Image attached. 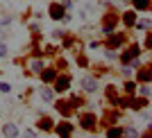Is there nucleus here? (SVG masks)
Returning a JSON list of instances; mask_svg holds the SVG:
<instances>
[{"mask_svg":"<svg viewBox=\"0 0 152 138\" xmlns=\"http://www.w3.org/2000/svg\"><path fill=\"white\" fill-rule=\"evenodd\" d=\"M80 125H82V129H95V125H98V118H95V113H82L80 115Z\"/></svg>","mask_w":152,"mask_h":138,"instance_id":"obj_1","label":"nucleus"},{"mask_svg":"<svg viewBox=\"0 0 152 138\" xmlns=\"http://www.w3.org/2000/svg\"><path fill=\"white\" fill-rule=\"evenodd\" d=\"M139 54H141V48H139V45H129V48L125 50V54H121V61L125 63V66H129L132 59H136Z\"/></svg>","mask_w":152,"mask_h":138,"instance_id":"obj_2","label":"nucleus"},{"mask_svg":"<svg viewBox=\"0 0 152 138\" xmlns=\"http://www.w3.org/2000/svg\"><path fill=\"white\" fill-rule=\"evenodd\" d=\"M48 14H50V18H52V20H61V18H64V14H66V9L61 7V2H52V5L48 7Z\"/></svg>","mask_w":152,"mask_h":138,"instance_id":"obj_3","label":"nucleus"},{"mask_svg":"<svg viewBox=\"0 0 152 138\" xmlns=\"http://www.w3.org/2000/svg\"><path fill=\"white\" fill-rule=\"evenodd\" d=\"M68 88H70V77L68 75L55 77V91H57V93H66Z\"/></svg>","mask_w":152,"mask_h":138,"instance_id":"obj_4","label":"nucleus"},{"mask_svg":"<svg viewBox=\"0 0 152 138\" xmlns=\"http://www.w3.org/2000/svg\"><path fill=\"white\" fill-rule=\"evenodd\" d=\"M123 43H125V34H109V38H107V50L121 48Z\"/></svg>","mask_w":152,"mask_h":138,"instance_id":"obj_5","label":"nucleus"},{"mask_svg":"<svg viewBox=\"0 0 152 138\" xmlns=\"http://www.w3.org/2000/svg\"><path fill=\"white\" fill-rule=\"evenodd\" d=\"M82 88L86 91V93H95V91H98V79L91 77V75L82 77Z\"/></svg>","mask_w":152,"mask_h":138,"instance_id":"obj_6","label":"nucleus"},{"mask_svg":"<svg viewBox=\"0 0 152 138\" xmlns=\"http://www.w3.org/2000/svg\"><path fill=\"white\" fill-rule=\"evenodd\" d=\"M55 131H57L59 138H70L73 136V125H70V122H61V125L55 127Z\"/></svg>","mask_w":152,"mask_h":138,"instance_id":"obj_7","label":"nucleus"},{"mask_svg":"<svg viewBox=\"0 0 152 138\" xmlns=\"http://www.w3.org/2000/svg\"><path fill=\"white\" fill-rule=\"evenodd\" d=\"M136 77H139V82H141V84H150V79H152V70H150V66H141L139 73H136Z\"/></svg>","mask_w":152,"mask_h":138,"instance_id":"obj_8","label":"nucleus"},{"mask_svg":"<svg viewBox=\"0 0 152 138\" xmlns=\"http://www.w3.org/2000/svg\"><path fill=\"white\" fill-rule=\"evenodd\" d=\"M2 136L5 138H16L18 136V127L14 125V122H7V125L2 127Z\"/></svg>","mask_w":152,"mask_h":138,"instance_id":"obj_9","label":"nucleus"},{"mask_svg":"<svg viewBox=\"0 0 152 138\" xmlns=\"http://www.w3.org/2000/svg\"><path fill=\"white\" fill-rule=\"evenodd\" d=\"M116 16L114 14H107V20H104V25H102V32H104V34H111V32H114V27H116Z\"/></svg>","mask_w":152,"mask_h":138,"instance_id":"obj_10","label":"nucleus"},{"mask_svg":"<svg viewBox=\"0 0 152 138\" xmlns=\"http://www.w3.org/2000/svg\"><path fill=\"white\" fill-rule=\"evenodd\" d=\"M41 79H43V84H48V82H55V77H57V70H52V68H43L41 73Z\"/></svg>","mask_w":152,"mask_h":138,"instance_id":"obj_11","label":"nucleus"},{"mask_svg":"<svg viewBox=\"0 0 152 138\" xmlns=\"http://www.w3.org/2000/svg\"><path fill=\"white\" fill-rule=\"evenodd\" d=\"M123 23H125L127 27L136 25V12H134V9H129V12H125V14H123Z\"/></svg>","mask_w":152,"mask_h":138,"instance_id":"obj_12","label":"nucleus"},{"mask_svg":"<svg viewBox=\"0 0 152 138\" xmlns=\"http://www.w3.org/2000/svg\"><path fill=\"white\" fill-rule=\"evenodd\" d=\"M145 107H148V97H136V100L129 102V109H134V111H141Z\"/></svg>","mask_w":152,"mask_h":138,"instance_id":"obj_13","label":"nucleus"},{"mask_svg":"<svg viewBox=\"0 0 152 138\" xmlns=\"http://www.w3.org/2000/svg\"><path fill=\"white\" fill-rule=\"evenodd\" d=\"M52 125H55V122H52V120L48 118V115H43V118H41V120L37 122V127H39V129H43V131H50V129H52Z\"/></svg>","mask_w":152,"mask_h":138,"instance_id":"obj_14","label":"nucleus"},{"mask_svg":"<svg viewBox=\"0 0 152 138\" xmlns=\"http://www.w3.org/2000/svg\"><path fill=\"white\" fill-rule=\"evenodd\" d=\"M134 2V12H148L150 9V0H132Z\"/></svg>","mask_w":152,"mask_h":138,"instance_id":"obj_15","label":"nucleus"},{"mask_svg":"<svg viewBox=\"0 0 152 138\" xmlns=\"http://www.w3.org/2000/svg\"><path fill=\"white\" fill-rule=\"evenodd\" d=\"M123 138H139L136 127H125V129H123Z\"/></svg>","mask_w":152,"mask_h":138,"instance_id":"obj_16","label":"nucleus"},{"mask_svg":"<svg viewBox=\"0 0 152 138\" xmlns=\"http://www.w3.org/2000/svg\"><path fill=\"white\" fill-rule=\"evenodd\" d=\"M55 107H57V111H59V113H64V115H68V113H70V107H68V102H61V100H59L57 104H55Z\"/></svg>","mask_w":152,"mask_h":138,"instance_id":"obj_17","label":"nucleus"},{"mask_svg":"<svg viewBox=\"0 0 152 138\" xmlns=\"http://www.w3.org/2000/svg\"><path fill=\"white\" fill-rule=\"evenodd\" d=\"M107 138H123V129H118V127H109Z\"/></svg>","mask_w":152,"mask_h":138,"instance_id":"obj_18","label":"nucleus"},{"mask_svg":"<svg viewBox=\"0 0 152 138\" xmlns=\"http://www.w3.org/2000/svg\"><path fill=\"white\" fill-rule=\"evenodd\" d=\"M52 97H55V95H52L50 88H41V100L43 102H52Z\"/></svg>","mask_w":152,"mask_h":138,"instance_id":"obj_19","label":"nucleus"},{"mask_svg":"<svg viewBox=\"0 0 152 138\" xmlns=\"http://www.w3.org/2000/svg\"><path fill=\"white\" fill-rule=\"evenodd\" d=\"M107 97H109V102H111V104H116V102H118V95H116L114 86H107Z\"/></svg>","mask_w":152,"mask_h":138,"instance_id":"obj_20","label":"nucleus"},{"mask_svg":"<svg viewBox=\"0 0 152 138\" xmlns=\"http://www.w3.org/2000/svg\"><path fill=\"white\" fill-rule=\"evenodd\" d=\"M30 68L34 70V73H41V70H43V61H41V59H34V61L30 63Z\"/></svg>","mask_w":152,"mask_h":138,"instance_id":"obj_21","label":"nucleus"},{"mask_svg":"<svg viewBox=\"0 0 152 138\" xmlns=\"http://www.w3.org/2000/svg\"><path fill=\"white\" fill-rule=\"evenodd\" d=\"M136 88H139L141 97H150V93H152V91H150V86H148V84H143V86H136Z\"/></svg>","mask_w":152,"mask_h":138,"instance_id":"obj_22","label":"nucleus"},{"mask_svg":"<svg viewBox=\"0 0 152 138\" xmlns=\"http://www.w3.org/2000/svg\"><path fill=\"white\" fill-rule=\"evenodd\" d=\"M136 27H139V30H148V27H150V18L139 20V23H136Z\"/></svg>","mask_w":152,"mask_h":138,"instance_id":"obj_23","label":"nucleus"},{"mask_svg":"<svg viewBox=\"0 0 152 138\" xmlns=\"http://www.w3.org/2000/svg\"><path fill=\"white\" fill-rule=\"evenodd\" d=\"M125 91H127L129 95H134V93H136V84H134V82H127V84H125Z\"/></svg>","mask_w":152,"mask_h":138,"instance_id":"obj_24","label":"nucleus"},{"mask_svg":"<svg viewBox=\"0 0 152 138\" xmlns=\"http://www.w3.org/2000/svg\"><path fill=\"white\" fill-rule=\"evenodd\" d=\"M9 91H12V84H9V82H2V84H0V93H9Z\"/></svg>","mask_w":152,"mask_h":138,"instance_id":"obj_25","label":"nucleus"},{"mask_svg":"<svg viewBox=\"0 0 152 138\" xmlns=\"http://www.w3.org/2000/svg\"><path fill=\"white\" fill-rule=\"evenodd\" d=\"M7 54H9V48L5 43H0V57H7Z\"/></svg>","mask_w":152,"mask_h":138,"instance_id":"obj_26","label":"nucleus"},{"mask_svg":"<svg viewBox=\"0 0 152 138\" xmlns=\"http://www.w3.org/2000/svg\"><path fill=\"white\" fill-rule=\"evenodd\" d=\"M23 138H37V134L32 131V129H25V134H23Z\"/></svg>","mask_w":152,"mask_h":138,"instance_id":"obj_27","label":"nucleus"},{"mask_svg":"<svg viewBox=\"0 0 152 138\" xmlns=\"http://www.w3.org/2000/svg\"><path fill=\"white\" fill-rule=\"evenodd\" d=\"M123 75H125V77L132 75V66H123Z\"/></svg>","mask_w":152,"mask_h":138,"instance_id":"obj_28","label":"nucleus"},{"mask_svg":"<svg viewBox=\"0 0 152 138\" xmlns=\"http://www.w3.org/2000/svg\"><path fill=\"white\" fill-rule=\"evenodd\" d=\"M152 48V34H148V38H145V50H150Z\"/></svg>","mask_w":152,"mask_h":138,"instance_id":"obj_29","label":"nucleus"},{"mask_svg":"<svg viewBox=\"0 0 152 138\" xmlns=\"http://www.w3.org/2000/svg\"><path fill=\"white\" fill-rule=\"evenodd\" d=\"M52 36H55V38H61L64 32H61V30H55V32H52Z\"/></svg>","mask_w":152,"mask_h":138,"instance_id":"obj_30","label":"nucleus"},{"mask_svg":"<svg viewBox=\"0 0 152 138\" xmlns=\"http://www.w3.org/2000/svg\"><path fill=\"white\" fill-rule=\"evenodd\" d=\"M121 2H129V0H121Z\"/></svg>","mask_w":152,"mask_h":138,"instance_id":"obj_31","label":"nucleus"},{"mask_svg":"<svg viewBox=\"0 0 152 138\" xmlns=\"http://www.w3.org/2000/svg\"><path fill=\"white\" fill-rule=\"evenodd\" d=\"M91 138H98V136H91Z\"/></svg>","mask_w":152,"mask_h":138,"instance_id":"obj_32","label":"nucleus"}]
</instances>
